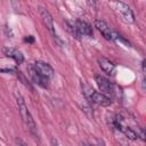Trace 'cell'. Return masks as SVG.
Returning a JSON list of instances; mask_svg holds the SVG:
<instances>
[{"label": "cell", "mask_w": 146, "mask_h": 146, "mask_svg": "<svg viewBox=\"0 0 146 146\" xmlns=\"http://www.w3.org/2000/svg\"><path fill=\"white\" fill-rule=\"evenodd\" d=\"M15 99H16V104L18 106V111H19V114H21V117L24 122V124L26 125V128L29 129V131L31 132V135L35 138V139H39V133H38V128H36V124L25 104V100L24 98L22 97V95L19 92H15Z\"/></svg>", "instance_id": "1"}, {"label": "cell", "mask_w": 146, "mask_h": 146, "mask_svg": "<svg viewBox=\"0 0 146 146\" xmlns=\"http://www.w3.org/2000/svg\"><path fill=\"white\" fill-rule=\"evenodd\" d=\"M108 6L112 7V9L127 23H133L135 22V16L130 7L122 2V1H110Z\"/></svg>", "instance_id": "2"}, {"label": "cell", "mask_w": 146, "mask_h": 146, "mask_svg": "<svg viewBox=\"0 0 146 146\" xmlns=\"http://www.w3.org/2000/svg\"><path fill=\"white\" fill-rule=\"evenodd\" d=\"M39 13H40V16H41V19H42V22H43V24L46 25V27H47V30L50 32V34L52 35V38L54 39H56L59 43H62V41H60V39L57 36V34L55 33V27H54V19H52V16L50 15V13L47 10V9H44L43 7H39Z\"/></svg>", "instance_id": "3"}, {"label": "cell", "mask_w": 146, "mask_h": 146, "mask_svg": "<svg viewBox=\"0 0 146 146\" xmlns=\"http://www.w3.org/2000/svg\"><path fill=\"white\" fill-rule=\"evenodd\" d=\"M32 66H33V68H34L40 75L47 78L48 80H50V79L54 76V73H55L54 68L51 67L50 64H48V63H46V62L36 60Z\"/></svg>", "instance_id": "4"}, {"label": "cell", "mask_w": 146, "mask_h": 146, "mask_svg": "<svg viewBox=\"0 0 146 146\" xmlns=\"http://www.w3.org/2000/svg\"><path fill=\"white\" fill-rule=\"evenodd\" d=\"M95 81H96V83H97L99 90L102 91V94H104V95H106V96H107V95H110V96L112 95L113 86H114V84H112L108 79H106V78L103 76L102 74H96V75H95Z\"/></svg>", "instance_id": "5"}, {"label": "cell", "mask_w": 146, "mask_h": 146, "mask_svg": "<svg viewBox=\"0 0 146 146\" xmlns=\"http://www.w3.org/2000/svg\"><path fill=\"white\" fill-rule=\"evenodd\" d=\"M95 27L102 33V35L106 40L113 41V31L111 30V27L107 25L106 22H104L103 19H96L95 21Z\"/></svg>", "instance_id": "6"}, {"label": "cell", "mask_w": 146, "mask_h": 146, "mask_svg": "<svg viewBox=\"0 0 146 146\" xmlns=\"http://www.w3.org/2000/svg\"><path fill=\"white\" fill-rule=\"evenodd\" d=\"M98 62V65L99 67L103 70V72H105L107 75H111V76H114L115 75V64L113 62H111L110 59L105 58V57H99L97 59Z\"/></svg>", "instance_id": "7"}, {"label": "cell", "mask_w": 146, "mask_h": 146, "mask_svg": "<svg viewBox=\"0 0 146 146\" xmlns=\"http://www.w3.org/2000/svg\"><path fill=\"white\" fill-rule=\"evenodd\" d=\"M29 70H30L31 79H32V81H33L35 84H38L39 87H41V88H43V89H47V88L49 87V80H48L47 78H44V76L40 75V74H39V73L33 68V66H32V65L29 67Z\"/></svg>", "instance_id": "8"}, {"label": "cell", "mask_w": 146, "mask_h": 146, "mask_svg": "<svg viewBox=\"0 0 146 146\" xmlns=\"http://www.w3.org/2000/svg\"><path fill=\"white\" fill-rule=\"evenodd\" d=\"M89 100H91V102H94V103H96V104H98L100 106H105V107L106 106H110L112 104V98L111 97H108V96H106V95H104L102 92L95 91V90L91 94Z\"/></svg>", "instance_id": "9"}, {"label": "cell", "mask_w": 146, "mask_h": 146, "mask_svg": "<svg viewBox=\"0 0 146 146\" xmlns=\"http://www.w3.org/2000/svg\"><path fill=\"white\" fill-rule=\"evenodd\" d=\"M74 26H75V30H76L79 35H84V36H91L92 35L91 26L86 21L76 19L74 23Z\"/></svg>", "instance_id": "10"}, {"label": "cell", "mask_w": 146, "mask_h": 146, "mask_svg": "<svg viewBox=\"0 0 146 146\" xmlns=\"http://www.w3.org/2000/svg\"><path fill=\"white\" fill-rule=\"evenodd\" d=\"M2 52H3L5 56L13 58L17 64H22V63L24 62V56H23V54H22L18 49H16V48H13V47H5V48H2Z\"/></svg>", "instance_id": "11"}, {"label": "cell", "mask_w": 146, "mask_h": 146, "mask_svg": "<svg viewBox=\"0 0 146 146\" xmlns=\"http://www.w3.org/2000/svg\"><path fill=\"white\" fill-rule=\"evenodd\" d=\"M81 89H82V92H83V95H84V97L89 100L90 99V96H91V94L94 92V89L88 84V83H86L84 81H81Z\"/></svg>", "instance_id": "12"}, {"label": "cell", "mask_w": 146, "mask_h": 146, "mask_svg": "<svg viewBox=\"0 0 146 146\" xmlns=\"http://www.w3.org/2000/svg\"><path fill=\"white\" fill-rule=\"evenodd\" d=\"M16 75H17V78H18V79L22 81V83H23V84H24L26 88H29L30 90H32V91H33V88H32V86L30 84V82L27 81V79L24 76V74H23L21 71H16Z\"/></svg>", "instance_id": "13"}, {"label": "cell", "mask_w": 146, "mask_h": 146, "mask_svg": "<svg viewBox=\"0 0 146 146\" xmlns=\"http://www.w3.org/2000/svg\"><path fill=\"white\" fill-rule=\"evenodd\" d=\"M81 110L89 116V117H94V112H92V108L89 106V105H86V104H83V105H81Z\"/></svg>", "instance_id": "14"}, {"label": "cell", "mask_w": 146, "mask_h": 146, "mask_svg": "<svg viewBox=\"0 0 146 146\" xmlns=\"http://www.w3.org/2000/svg\"><path fill=\"white\" fill-rule=\"evenodd\" d=\"M24 41H25V42H30V43H33V42H34V38H33L32 35H29V36H26V38L24 39Z\"/></svg>", "instance_id": "15"}, {"label": "cell", "mask_w": 146, "mask_h": 146, "mask_svg": "<svg viewBox=\"0 0 146 146\" xmlns=\"http://www.w3.org/2000/svg\"><path fill=\"white\" fill-rule=\"evenodd\" d=\"M17 143H18V145H19V146H27V145H26L22 139H18V140H17Z\"/></svg>", "instance_id": "16"}, {"label": "cell", "mask_w": 146, "mask_h": 146, "mask_svg": "<svg viewBox=\"0 0 146 146\" xmlns=\"http://www.w3.org/2000/svg\"><path fill=\"white\" fill-rule=\"evenodd\" d=\"M81 146H92V145L89 144L88 141H83V143H81Z\"/></svg>", "instance_id": "17"}, {"label": "cell", "mask_w": 146, "mask_h": 146, "mask_svg": "<svg viewBox=\"0 0 146 146\" xmlns=\"http://www.w3.org/2000/svg\"><path fill=\"white\" fill-rule=\"evenodd\" d=\"M52 146H58V145H57V141H56V139H52Z\"/></svg>", "instance_id": "18"}]
</instances>
